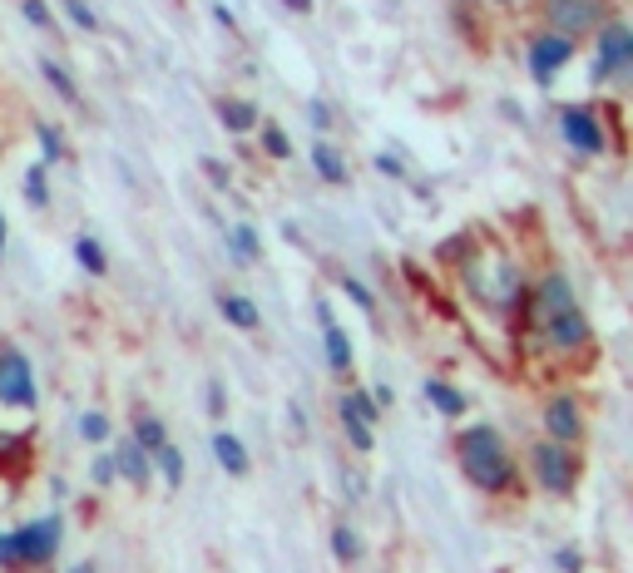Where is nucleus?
Returning <instances> with one entry per match:
<instances>
[{
    "label": "nucleus",
    "instance_id": "nucleus-1",
    "mask_svg": "<svg viewBox=\"0 0 633 573\" xmlns=\"http://www.w3.org/2000/svg\"><path fill=\"white\" fill-rule=\"evenodd\" d=\"M461 470L485 495H500V489L515 485V460H510V450H504L495 425H475V430L461 436Z\"/></svg>",
    "mask_w": 633,
    "mask_h": 573
},
{
    "label": "nucleus",
    "instance_id": "nucleus-2",
    "mask_svg": "<svg viewBox=\"0 0 633 573\" xmlns=\"http://www.w3.org/2000/svg\"><path fill=\"white\" fill-rule=\"evenodd\" d=\"M545 21H549V35H589L609 21V0H545Z\"/></svg>",
    "mask_w": 633,
    "mask_h": 573
},
{
    "label": "nucleus",
    "instance_id": "nucleus-3",
    "mask_svg": "<svg viewBox=\"0 0 633 573\" xmlns=\"http://www.w3.org/2000/svg\"><path fill=\"white\" fill-rule=\"evenodd\" d=\"M633 70V31L623 21L599 25V54H594V80H629Z\"/></svg>",
    "mask_w": 633,
    "mask_h": 573
},
{
    "label": "nucleus",
    "instance_id": "nucleus-4",
    "mask_svg": "<svg viewBox=\"0 0 633 573\" xmlns=\"http://www.w3.org/2000/svg\"><path fill=\"white\" fill-rule=\"evenodd\" d=\"M0 405H15V411H31L35 405V371L25 362V351L15 346L0 351Z\"/></svg>",
    "mask_w": 633,
    "mask_h": 573
},
{
    "label": "nucleus",
    "instance_id": "nucleus-5",
    "mask_svg": "<svg viewBox=\"0 0 633 573\" xmlns=\"http://www.w3.org/2000/svg\"><path fill=\"white\" fill-rule=\"evenodd\" d=\"M535 475H539V485H545L549 495H569V489H574V479H580V465H574L569 446L545 440V446H535Z\"/></svg>",
    "mask_w": 633,
    "mask_h": 573
},
{
    "label": "nucleus",
    "instance_id": "nucleus-6",
    "mask_svg": "<svg viewBox=\"0 0 633 573\" xmlns=\"http://www.w3.org/2000/svg\"><path fill=\"white\" fill-rule=\"evenodd\" d=\"M559 134H564V144L574 154H599L604 149V124H599V114H594L589 105L559 109Z\"/></svg>",
    "mask_w": 633,
    "mask_h": 573
},
{
    "label": "nucleus",
    "instance_id": "nucleus-7",
    "mask_svg": "<svg viewBox=\"0 0 633 573\" xmlns=\"http://www.w3.org/2000/svg\"><path fill=\"white\" fill-rule=\"evenodd\" d=\"M60 534H65V524L54 520V514H45V520L15 529V544H21V569H25V563H50L54 549H60Z\"/></svg>",
    "mask_w": 633,
    "mask_h": 573
},
{
    "label": "nucleus",
    "instance_id": "nucleus-8",
    "mask_svg": "<svg viewBox=\"0 0 633 573\" xmlns=\"http://www.w3.org/2000/svg\"><path fill=\"white\" fill-rule=\"evenodd\" d=\"M569 307H580V302H574V286H569V277L549 272L545 282L535 286V297H529V321H535V327H549V321H555L559 312H569Z\"/></svg>",
    "mask_w": 633,
    "mask_h": 573
},
{
    "label": "nucleus",
    "instance_id": "nucleus-9",
    "mask_svg": "<svg viewBox=\"0 0 633 573\" xmlns=\"http://www.w3.org/2000/svg\"><path fill=\"white\" fill-rule=\"evenodd\" d=\"M569 60H574V40H564V35H539V40L529 45V75H535L539 85H549Z\"/></svg>",
    "mask_w": 633,
    "mask_h": 573
},
{
    "label": "nucleus",
    "instance_id": "nucleus-10",
    "mask_svg": "<svg viewBox=\"0 0 633 573\" xmlns=\"http://www.w3.org/2000/svg\"><path fill=\"white\" fill-rule=\"evenodd\" d=\"M545 430L555 446H574V440L584 436V415H580V401L574 395H555V401L545 405Z\"/></svg>",
    "mask_w": 633,
    "mask_h": 573
},
{
    "label": "nucleus",
    "instance_id": "nucleus-11",
    "mask_svg": "<svg viewBox=\"0 0 633 573\" xmlns=\"http://www.w3.org/2000/svg\"><path fill=\"white\" fill-rule=\"evenodd\" d=\"M545 331V341L555 351H580V346H589V337H594V327H589V317H584L580 307H569V312H559L549 327H539Z\"/></svg>",
    "mask_w": 633,
    "mask_h": 573
},
{
    "label": "nucleus",
    "instance_id": "nucleus-12",
    "mask_svg": "<svg viewBox=\"0 0 633 573\" xmlns=\"http://www.w3.org/2000/svg\"><path fill=\"white\" fill-rule=\"evenodd\" d=\"M109 460H114V475H124L130 485H149V475H154V470H149V455H144V450L134 446L130 436L119 440L114 455H109Z\"/></svg>",
    "mask_w": 633,
    "mask_h": 573
},
{
    "label": "nucleus",
    "instance_id": "nucleus-13",
    "mask_svg": "<svg viewBox=\"0 0 633 573\" xmlns=\"http://www.w3.org/2000/svg\"><path fill=\"white\" fill-rule=\"evenodd\" d=\"M322 346H327V366H332L337 376L352 371V341H346V331L337 327L327 307H322Z\"/></svg>",
    "mask_w": 633,
    "mask_h": 573
},
{
    "label": "nucleus",
    "instance_id": "nucleus-14",
    "mask_svg": "<svg viewBox=\"0 0 633 573\" xmlns=\"http://www.w3.org/2000/svg\"><path fill=\"white\" fill-rule=\"evenodd\" d=\"M312 169H317V179H327V183H346V159L327 144V138L312 144Z\"/></svg>",
    "mask_w": 633,
    "mask_h": 573
},
{
    "label": "nucleus",
    "instance_id": "nucleus-15",
    "mask_svg": "<svg viewBox=\"0 0 633 573\" xmlns=\"http://www.w3.org/2000/svg\"><path fill=\"white\" fill-rule=\"evenodd\" d=\"M134 446L144 450V455H159L163 446H169V430H163V420L159 415H139V420H134Z\"/></svg>",
    "mask_w": 633,
    "mask_h": 573
},
{
    "label": "nucleus",
    "instance_id": "nucleus-16",
    "mask_svg": "<svg viewBox=\"0 0 633 573\" xmlns=\"http://www.w3.org/2000/svg\"><path fill=\"white\" fill-rule=\"evenodd\" d=\"M218 114H223L228 134H247V129H258V109L247 105V99H223V105H218Z\"/></svg>",
    "mask_w": 633,
    "mask_h": 573
},
{
    "label": "nucleus",
    "instance_id": "nucleus-17",
    "mask_svg": "<svg viewBox=\"0 0 633 573\" xmlns=\"http://www.w3.org/2000/svg\"><path fill=\"white\" fill-rule=\"evenodd\" d=\"M223 317L233 321L238 331H258V307H253V297H243V292H228L223 297Z\"/></svg>",
    "mask_w": 633,
    "mask_h": 573
},
{
    "label": "nucleus",
    "instance_id": "nucleus-18",
    "mask_svg": "<svg viewBox=\"0 0 633 573\" xmlns=\"http://www.w3.org/2000/svg\"><path fill=\"white\" fill-rule=\"evenodd\" d=\"M214 455H218V465H223L228 475H247V450H243V440H238V436H228V430H223V436L214 440Z\"/></svg>",
    "mask_w": 633,
    "mask_h": 573
},
{
    "label": "nucleus",
    "instance_id": "nucleus-19",
    "mask_svg": "<svg viewBox=\"0 0 633 573\" xmlns=\"http://www.w3.org/2000/svg\"><path fill=\"white\" fill-rule=\"evenodd\" d=\"M426 401L436 405L440 415H461V411H465V395L455 391L451 381H426Z\"/></svg>",
    "mask_w": 633,
    "mask_h": 573
},
{
    "label": "nucleus",
    "instance_id": "nucleus-20",
    "mask_svg": "<svg viewBox=\"0 0 633 573\" xmlns=\"http://www.w3.org/2000/svg\"><path fill=\"white\" fill-rule=\"evenodd\" d=\"M228 243H233V257H238V263H258V257H263L258 233H253V228H247V223H238L233 233H228Z\"/></svg>",
    "mask_w": 633,
    "mask_h": 573
},
{
    "label": "nucleus",
    "instance_id": "nucleus-21",
    "mask_svg": "<svg viewBox=\"0 0 633 573\" xmlns=\"http://www.w3.org/2000/svg\"><path fill=\"white\" fill-rule=\"evenodd\" d=\"M75 263L85 267L89 277H105L109 272V263H105V253H99L95 237H75Z\"/></svg>",
    "mask_w": 633,
    "mask_h": 573
},
{
    "label": "nucleus",
    "instance_id": "nucleus-22",
    "mask_svg": "<svg viewBox=\"0 0 633 573\" xmlns=\"http://www.w3.org/2000/svg\"><path fill=\"white\" fill-rule=\"evenodd\" d=\"M342 415H356V420L372 425L376 415H381V405H376L366 391H346V395H342Z\"/></svg>",
    "mask_w": 633,
    "mask_h": 573
},
{
    "label": "nucleus",
    "instance_id": "nucleus-23",
    "mask_svg": "<svg viewBox=\"0 0 633 573\" xmlns=\"http://www.w3.org/2000/svg\"><path fill=\"white\" fill-rule=\"evenodd\" d=\"M80 436H85L89 446H105V440L114 436V425H109V415L89 411V415H80Z\"/></svg>",
    "mask_w": 633,
    "mask_h": 573
},
{
    "label": "nucleus",
    "instance_id": "nucleus-24",
    "mask_svg": "<svg viewBox=\"0 0 633 573\" xmlns=\"http://www.w3.org/2000/svg\"><path fill=\"white\" fill-rule=\"evenodd\" d=\"M40 75L50 80V85H54V95H60V99H70V105H75V99H80L75 80H70V75H65V70H60V64H54V60H40Z\"/></svg>",
    "mask_w": 633,
    "mask_h": 573
},
{
    "label": "nucleus",
    "instance_id": "nucleus-25",
    "mask_svg": "<svg viewBox=\"0 0 633 573\" xmlns=\"http://www.w3.org/2000/svg\"><path fill=\"white\" fill-rule=\"evenodd\" d=\"M45 169H50V163H35V169L25 173V198H31L35 208H50V183H45Z\"/></svg>",
    "mask_w": 633,
    "mask_h": 573
},
{
    "label": "nucleus",
    "instance_id": "nucleus-26",
    "mask_svg": "<svg viewBox=\"0 0 633 573\" xmlns=\"http://www.w3.org/2000/svg\"><path fill=\"white\" fill-rule=\"evenodd\" d=\"M332 553L342 563H356V559H362V539H356L346 524H337V529H332Z\"/></svg>",
    "mask_w": 633,
    "mask_h": 573
},
{
    "label": "nucleus",
    "instance_id": "nucleus-27",
    "mask_svg": "<svg viewBox=\"0 0 633 573\" xmlns=\"http://www.w3.org/2000/svg\"><path fill=\"white\" fill-rule=\"evenodd\" d=\"M159 465H163V485L179 489V485H183V450L163 446V450H159Z\"/></svg>",
    "mask_w": 633,
    "mask_h": 573
},
{
    "label": "nucleus",
    "instance_id": "nucleus-28",
    "mask_svg": "<svg viewBox=\"0 0 633 573\" xmlns=\"http://www.w3.org/2000/svg\"><path fill=\"white\" fill-rule=\"evenodd\" d=\"M342 425H346V440H352L356 450H376L372 425H366V420H356V415H342Z\"/></svg>",
    "mask_w": 633,
    "mask_h": 573
},
{
    "label": "nucleus",
    "instance_id": "nucleus-29",
    "mask_svg": "<svg viewBox=\"0 0 633 573\" xmlns=\"http://www.w3.org/2000/svg\"><path fill=\"white\" fill-rule=\"evenodd\" d=\"M263 149H268L272 159H288V154H292V138L282 134L278 124H268V129H263Z\"/></svg>",
    "mask_w": 633,
    "mask_h": 573
},
{
    "label": "nucleus",
    "instance_id": "nucleus-30",
    "mask_svg": "<svg viewBox=\"0 0 633 573\" xmlns=\"http://www.w3.org/2000/svg\"><path fill=\"white\" fill-rule=\"evenodd\" d=\"M40 154H45L40 163H54L60 154H65V144H60V129H54V124H40Z\"/></svg>",
    "mask_w": 633,
    "mask_h": 573
},
{
    "label": "nucleus",
    "instance_id": "nucleus-31",
    "mask_svg": "<svg viewBox=\"0 0 633 573\" xmlns=\"http://www.w3.org/2000/svg\"><path fill=\"white\" fill-rule=\"evenodd\" d=\"M65 11H70V21H75L80 31H99V15L89 11L85 0H65Z\"/></svg>",
    "mask_w": 633,
    "mask_h": 573
},
{
    "label": "nucleus",
    "instance_id": "nucleus-32",
    "mask_svg": "<svg viewBox=\"0 0 633 573\" xmlns=\"http://www.w3.org/2000/svg\"><path fill=\"white\" fill-rule=\"evenodd\" d=\"M0 569H21V544H15V534H0Z\"/></svg>",
    "mask_w": 633,
    "mask_h": 573
},
{
    "label": "nucleus",
    "instance_id": "nucleus-33",
    "mask_svg": "<svg viewBox=\"0 0 633 573\" xmlns=\"http://www.w3.org/2000/svg\"><path fill=\"white\" fill-rule=\"evenodd\" d=\"M342 286H346V297H352V302H356V307H366V312H372V307H376V297H372V292H366V286H362V282H356V277H346V282H342Z\"/></svg>",
    "mask_w": 633,
    "mask_h": 573
},
{
    "label": "nucleus",
    "instance_id": "nucleus-34",
    "mask_svg": "<svg viewBox=\"0 0 633 573\" xmlns=\"http://www.w3.org/2000/svg\"><path fill=\"white\" fill-rule=\"evenodd\" d=\"M208 411L223 415L228 411V395H223V381H208Z\"/></svg>",
    "mask_w": 633,
    "mask_h": 573
},
{
    "label": "nucleus",
    "instance_id": "nucleus-35",
    "mask_svg": "<svg viewBox=\"0 0 633 573\" xmlns=\"http://www.w3.org/2000/svg\"><path fill=\"white\" fill-rule=\"evenodd\" d=\"M25 21H31V25H50V11H45V0H25Z\"/></svg>",
    "mask_w": 633,
    "mask_h": 573
},
{
    "label": "nucleus",
    "instance_id": "nucleus-36",
    "mask_svg": "<svg viewBox=\"0 0 633 573\" xmlns=\"http://www.w3.org/2000/svg\"><path fill=\"white\" fill-rule=\"evenodd\" d=\"M89 475H95V485H109V479H114V460H109V455H99Z\"/></svg>",
    "mask_w": 633,
    "mask_h": 573
},
{
    "label": "nucleus",
    "instance_id": "nucleus-37",
    "mask_svg": "<svg viewBox=\"0 0 633 573\" xmlns=\"http://www.w3.org/2000/svg\"><path fill=\"white\" fill-rule=\"evenodd\" d=\"M204 173H208V183H218V188H228V163L208 159V163H204Z\"/></svg>",
    "mask_w": 633,
    "mask_h": 573
},
{
    "label": "nucleus",
    "instance_id": "nucleus-38",
    "mask_svg": "<svg viewBox=\"0 0 633 573\" xmlns=\"http://www.w3.org/2000/svg\"><path fill=\"white\" fill-rule=\"evenodd\" d=\"M307 114H312V124H317V129H327V124H332V109H327L322 99H312V109H307Z\"/></svg>",
    "mask_w": 633,
    "mask_h": 573
},
{
    "label": "nucleus",
    "instance_id": "nucleus-39",
    "mask_svg": "<svg viewBox=\"0 0 633 573\" xmlns=\"http://www.w3.org/2000/svg\"><path fill=\"white\" fill-rule=\"evenodd\" d=\"M555 563H559L564 573H580V553H574V549H559V553H555Z\"/></svg>",
    "mask_w": 633,
    "mask_h": 573
},
{
    "label": "nucleus",
    "instance_id": "nucleus-40",
    "mask_svg": "<svg viewBox=\"0 0 633 573\" xmlns=\"http://www.w3.org/2000/svg\"><path fill=\"white\" fill-rule=\"evenodd\" d=\"M376 169L387 173V179H401V163H397V159H391V154H381V159H376Z\"/></svg>",
    "mask_w": 633,
    "mask_h": 573
},
{
    "label": "nucleus",
    "instance_id": "nucleus-41",
    "mask_svg": "<svg viewBox=\"0 0 633 573\" xmlns=\"http://www.w3.org/2000/svg\"><path fill=\"white\" fill-rule=\"evenodd\" d=\"M282 5H288V11H297V15L312 11V0H282Z\"/></svg>",
    "mask_w": 633,
    "mask_h": 573
},
{
    "label": "nucleus",
    "instance_id": "nucleus-42",
    "mask_svg": "<svg viewBox=\"0 0 633 573\" xmlns=\"http://www.w3.org/2000/svg\"><path fill=\"white\" fill-rule=\"evenodd\" d=\"M70 573H95V563H75V569H70Z\"/></svg>",
    "mask_w": 633,
    "mask_h": 573
},
{
    "label": "nucleus",
    "instance_id": "nucleus-43",
    "mask_svg": "<svg viewBox=\"0 0 633 573\" xmlns=\"http://www.w3.org/2000/svg\"><path fill=\"white\" fill-rule=\"evenodd\" d=\"M0 257H5V218H0Z\"/></svg>",
    "mask_w": 633,
    "mask_h": 573
}]
</instances>
